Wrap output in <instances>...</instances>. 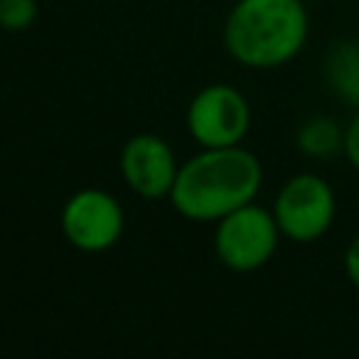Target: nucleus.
<instances>
[{
    "label": "nucleus",
    "mask_w": 359,
    "mask_h": 359,
    "mask_svg": "<svg viewBox=\"0 0 359 359\" xmlns=\"http://www.w3.org/2000/svg\"><path fill=\"white\" fill-rule=\"evenodd\" d=\"M39 17L36 0H0V31H28Z\"/></svg>",
    "instance_id": "9d476101"
},
{
    "label": "nucleus",
    "mask_w": 359,
    "mask_h": 359,
    "mask_svg": "<svg viewBox=\"0 0 359 359\" xmlns=\"http://www.w3.org/2000/svg\"><path fill=\"white\" fill-rule=\"evenodd\" d=\"M118 165L126 188L143 199H168L180 171L174 149L154 132L132 135L121 149Z\"/></svg>",
    "instance_id": "0eeeda50"
},
{
    "label": "nucleus",
    "mask_w": 359,
    "mask_h": 359,
    "mask_svg": "<svg viewBox=\"0 0 359 359\" xmlns=\"http://www.w3.org/2000/svg\"><path fill=\"white\" fill-rule=\"evenodd\" d=\"M252 123V109L247 95L227 84L213 81L194 93L185 109V126L199 149L241 146Z\"/></svg>",
    "instance_id": "39448f33"
},
{
    "label": "nucleus",
    "mask_w": 359,
    "mask_h": 359,
    "mask_svg": "<svg viewBox=\"0 0 359 359\" xmlns=\"http://www.w3.org/2000/svg\"><path fill=\"white\" fill-rule=\"evenodd\" d=\"M342 269H345V278L348 283L359 292V233L351 238V244L345 247V255H342Z\"/></svg>",
    "instance_id": "f8f14e48"
},
{
    "label": "nucleus",
    "mask_w": 359,
    "mask_h": 359,
    "mask_svg": "<svg viewBox=\"0 0 359 359\" xmlns=\"http://www.w3.org/2000/svg\"><path fill=\"white\" fill-rule=\"evenodd\" d=\"M345 126L328 115H311L306 118L294 132V146L311 160H331L342 154Z\"/></svg>",
    "instance_id": "6e6552de"
},
{
    "label": "nucleus",
    "mask_w": 359,
    "mask_h": 359,
    "mask_svg": "<svg viewBox=\"0 0 359 359\" xmlns=\"http://www.w3.org/2000/svg\"><path fill=\"white\" fill-rule=\"evenodd\" d=\"M303 3H317V0H303Z\"/></svg>",
    "instance_id": "ddd939ff"
},
{
    "label": "nucleus",
    "mask_w": 359,
    "mask_h": 359,
    "mask_svg": "<svg viewBox=\"0 0 359 359\" xmlns=\"http://www.w3.org/2000/svg\"><path fill=\"white\" fill-rule=\"evenodd\" d=\"M261 182L264 165L250 149H199L180 163L168 202L182 219L213 224L230 210L255 202Z\"/></svg>",
    "instance_id": "f257e3e1"
},
{
    "label": "nucleus",
    "mask_w": 359,
    "mask_h": 359,
    "mask_svg": "<svg viewBox=\"0 0 359 359\" xmlns=\"http://www.w3.org/2000/svg\"><path fill=\"white\" fill-rule=\"evenodd\" d=\"M280 227L272 216V208L247 202L219 222H213V255L216 261L236 272H258L272 261L280 244Z\"/></svg>",
    "instance_id": "7ed1b4c3"
},
{
    "label": "nucleus",
    "mask_w": 359,
    "mask_h": 359,
    "mask_svg": "<svg viewBox=\"0 0 359 359\" xmlns=\"http://www.w3.org/2000/svg\"><path fill=\"white\" fill-rule=\"evenodd\" d=\"M342 154H345V160L359 171V112H356V115L348 121V126H345Z\"/></svg>",
    "instance_id": "9b49d317"
},
{
    "label": "nucleus",
    "mask_w": 359,
    "mask_h": 359,
    "mask_svg": "<svg viewBox=\"0 0 359 359\" xmlns=\"http://www.w3.org/2000/svg\"><path fill=\"white\" fill-rule=\"evenodd\" d=\"M309 39L303 0H236L222 25V42L233 62L250 70L289 65Z\"/></svg>",
    "instance_id": "f03ea898"
},
{
    "label": "nucleus",
    "mask_w": 359,
    "mask_h": 359,
    "mask_svg": "<svg viewBox=\"0 0 359 359\" xmlns=\"http://www.w3.org/2000/svg\"><path fill=\"white\" fill-rule=\"evenodd\" d=\"M123 208L104 188H81L67 196L59 213V227L65 241L79 252H107L123 236Z\"/></svg>",
    "instance_id": "423d86ee"
},
{
    "label": "nucleus",
    "mask_w": 359,
    "mask_h": 359,
    "mask_svg": "<svg viewBox=\"0 0 359 359\" xmlns=\"http://www.w3.org/2000/svg\"><path fill=\"white\" fill-rule=\"evenodd\" d=\"M272 216L280 236L294 244L323 238L337 219V194L331 182L314 171L292 174L272 199Z\"/></svg>",
    "instance_id": "20e7f679"
},
{
    "label": "nucleus",
    "mask_w": 359,
    "mask_h": 359,
    "mask_svg": "<svg viewBox=\"0 0 359 359\" xmlns=\"http://www.w3.org/2000/svg\"><path fill=\"white\" fill-rule=\"evenodd\" d=\"M325 79L331 90L359 107V39H342L325 59Z\"/></svg>",
    "instance_id": "1a4fd4ad"
}]
</instances>
